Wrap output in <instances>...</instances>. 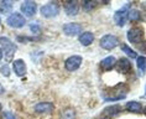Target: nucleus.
I'll return each mask as SVG.
<instances>
[{
	"label": "nucleus",
	"mask_w": 146,
	"mask_h": 119,
	"mask_svg": "<svg viewBox=\"0 0 146 119\" xmlns=\"http://www.w3.org/2000/svg\"><path fill=\"white\" fill-rule=\"evenodd\" d=\"M81 31H82V26L79 24H76V23H69V24H66L63 26V32L68 36H76Z\"/></svg>",
	"instance_id": "1a4fd4ad"
},
{
	"label": "nucleus",
	"mask_w": 146,
	"mask_h": 119,
	"mask_svg": "<svg viewBox=\"0 0 146 119\" xmlns=\"http://www.w3.org/2000/svg\"><path fill=\"white\" fill-rule=\"evenodd\" d=\"M21 13L24 14L25 16L27 17H32L37 11V4L35 1H31V0H27V1H24L20 6Z\"/></svg>",
	"instance_id": "423d86ee"
},
{
	"label": "nucleus",
	"mask_w": 146,
	"mask_h": 119,
	"mask_svg": "<svg viewBox=\"0 0 146 119\" xmlns=\"http://www.w3.org/2000/svg\"><path fill=\"white\" fill-rule=\"evenodd\" d=\"M145 96H146V91H145Z\"/></svg>",
	"instance_id": "7c9ffc66"
},
{
	"label": "nucleus",
	"mask_w": 146,
	"mask_h": 119,
	"mask_svg": "<svg viewBox=\"0 0 146 119\" xmlns=\"http://www.w3.org/2000/svg\"><path fill=\"white\" fill-rule=\"evenodd\" d=\"M1 119H16V118H15V115L13 113H10V112H3Z\"/></svg>",
	"instance_id": "393cba45"
},
{
	"label": "nucleus",
	"mask_w": 146,
	"mask_h": 119,
	"mask_svg": "<svg viewBox=\"0 0 146 119\" xmlns=\"http://www.w3.org/2000/svg\"><path fill=\"white\" fill-rule=\"evenodd\" d=\"M100 47L104 50H113L118 46V37L114 35H104L99 42Z\"/></svg>",
	"instance_id": "39448f33"
},
{
	"label": "nucleus",
	"mask_w": 146,
	"mask_h": 119,
	"mask_svg": "<svg viewBox=\"0 0 146 119\" xmlns=\"http://www.w3.org/2000/svg\"><path fill=\"white\" fill-rule=\"evenodd\" d=\"M127 19L129 20H133V21H136V20H140V13H139V10H129V13H127Z\"/></svg>",
	"instance_id": "aec40b11"
},
{
	"label": "nucleus",
	"mask_w": 146,
	"mask_h": 119,
	"mask_svg": "<svg viewBox=\"0 0 146 119\" xmlns=\"http://www.w3.org/2000/svg\"><path fill=\"white\" fill-rule=\"evenodd\" d=\"M96 6H97L96 1H86L83 8H84V11H90V10H93Z\"/></svg>",
	"instance_id": "5701e85b"
},
{
	"label": "nucleus",
	"mask_w": 146,
	"mask_h": 119,
	"mask_svg": "<svg viewBox=\"0 0 146 119\" xmlns=\"http://www.w3.org/2000/svg\"><path fill=\"white\" fill-rule=\"evenodd\" d=\"M0 23H1V21H0Z\"/></svg>",
	"instance_id": "2f4dec72"
},
{
	"label": "nucleus",
	"mask_w": 146,
	"mask_h": 119,
	"mask_svg": "<svg viewBox=\"0 0 146 119\" xmlns=\"http://www.w3.org/2000/svg\"><path fill=\"white\" fill-rule=\"evenodd\" d=\"M35 110L41 114H48L53 110V104L50 102H42L35 106Z\"/></svg>",
	"instance_id": "9b49d317"
},
{
	"label": "nucleus",
	"mask_w": 146,
	"mask_h": 119,
	"mask_svg": "<svg viewBox=\"0 0 146 119\" xmlns=\"http://www.w3.org/2000/svg\"><path fill=\"white\" fill-rule=\"evenodd\" d=\"M0 10L1 13H9L13 10V3L11 1H3L0 5Z\"/></svg>",
	"instance_id": "412c9836"
},
{
	"label": "nucleus",
	"mask_w": 146,
	"mask_h": 119,
	"mask_svg": "<svg viewBox=\"0 0 146 119\" xmlns=\"http://www.w3.org/2000/svg\"><path fill=\"white\" fill-rule=\"evenodd\" d=\"M0 45L4 47L6 60L11 61L13 57H14V53L16 52V45L14 44V42L10 39L5 37V36H1V37H0Z\"/></svg>",
	"instance_id": "f257e3e1"
},
{
	"label": "nucleus",
	"mask_w": 146,
	"mask_h": 119,
	"mask_svg": "<svg viewBox=\"0 0 146 119\" xmlns=\"http://www.w3.org/2000/svg\"><path fill=\"white\" fill-rule=\"evenodd\" d=\"M126 109L129 112H133V113H140V112L142 110V106H141V103L131 100V102L126 103Z\"/></svg>",
	"instance_id": "dca6fc26"
},
{
	"label": "nucleus",
	"mask_w": 146,
	"mask_h": 119,
	"mask_svg": "<svg viewBox=\"0 0 146 119\" xmlns=\"http://www.w3.org/2000/svg\"><path fill=\"white\" fill-rule=\"evenodd\" d=\"M40 11H41V15L43 17L50 19V17H54L58 15V13H60V6H58L57 3H48V4L43 5Z\"/></svg>",
	"instance_id": "f03ea898"
},
{
	"label": "nucleus",
	"mask_w": 146,
	"mask_h": 119,
	"mask_svg": "<svg viewBox=\"0 0 146 119\" xmlns=\"http://www.w3.org/2000/svg\"><path fill=\"white\" fill-rule=\"evenodd\" d=\"M126 19H127V11L126 10H118V11H115L114 14V21H115V24L118 25V26H124L126 23Z\"/></svg>",
	"instance_id": "9d476101"
},
{
	"label": "nucleus",
	"mask_w": 146,
	"mask_h": 119,
	"mask_svg": "<svg viewBox=\"0 0 146 119\" xmlns=\"http://www.w3.org/2000/svg\"><path fill=\"white\" fill-rule=\"evenodd\" d=\"M13 70L15 72L16 76H19V77H24L25 74H26V63L24 62V60H15L13 62Z\"/></svg>",
	"instance_id": "6e6552de"
},
{
	"label": "nucleus",
	"mask_w": 146,
	"mask_h": 119,
	"mask_svg": "<svg viewBox=\"0 0 146 119\" xmlns=\"http://www.w3.org/2000/svg\"><path fill=\"white\" fill-rule=\"evenodd\" d=\"M30 29H31V31L34 32V34H38L40 32V26H38V24H31L30 25Z\"/></svg>",
	"instance_id": "a878e982"
},
{
	"label": "nucleus",
	"mask_w": 146,
	"mask_h": 119,
	"mask_svg": "<svg viewBox=\"0 0 146 119\" xmlns=\"http://www.w3.org/2000/svg\"><path fill=\"white\" fill-rule=\"evenodd\" d=\"M116 61H115V57L114 56H109V57H105V59L100 62V66L104 68V70H110L115 66Z\"/></svg>",
	"instance_id": "2eb2a0df"
},
{
	"label": "nucleus",
	"mask_w": 146,
	"mask_h": 119,
	"mask_svg": "<svg viewBox=\"0 0 146 119\" xmlns=\"http://www.w3.org/2000/svg\"><path fill=\"white\" fill-rule=\"evenodd\" d=\"M76 113L73 109H66L61 115V119H74Z\"/></svg>",
	"instance_id": "4be33fe9"
},
{
	"label": "nucleus",
	"mask_w": 146,
	"mask_h": 119,
	"mask_svg": "<svg viewBox=\"0 0 146 119\" xmlns=\"http://www.w3.org/2000/svg\"><path fill=\"white\" fill-rule=\"evenodd\" d=\"M145 114H146V106H145Z\"/></svg>",
	"instance_id": "c85d7f7f"
},
{
	"label": "nucleus",
	"mask_w": 146,
	"mask_h": 119,
	"mask_svg": "<svg viewBox=\"0 0 146 119\" xmlns=\"http://www.w3.org/2000/svg\"><path fill=\"white\" fill-rule=\"evenodd\" d=\"M78 10H79V6H78V3H76V1H68L64 4V11L69 16L77 15Z\"/></svg>",
	"instance_id": "f8f14e48"
},
{
	"label": "nucleus",
	"mask_w": 146,
	"mask_h": 119,
	"mask_svg": "<svg viewBox=\"0 0 146 119\" xmlns=\"http://www.w3.org/2000/svg\"><path fill=\"white\" fill-rule=\"evenodd\" d=\"M0 110H1V104H0Z\"/></svg>",
	"instance_id": "c756f323"
},
{
	"label": "nucleus",
	"mask_w": 146,
	"mask_h": 119,
	"mask_svg": "<svg viewBox=\"0 0 146 119\" xmlns=\"http://www.w3.org/2000/svg\"><path fill=\"white\" fill-rule=\"evenodd\" d=\"M93 41H94V35L89 31L83 32V34L79 36V42H81L83 46H89L90 44H93Z\"/></svg>",
	"instance_id": "ddd939ff"
},
{
	"label": "nucleus",
	"mask_w": 146,
	"mask_h": 119,
	"mask_svg": "<svg viewBox=\"0 0 146 119\" xmlns=\"http://www.w3.org/2000/svg\"><path fill=\"white\" fill-rule=\"evenodd\" d=\"M142 39H144V31H142L141 27H131L129 31H127V40L131 42V44H141Z\"/></svg>",
	"instance_id": "7ed1b4c3"
},
{
	"label": "nucleus",
	"mask_w": 146,
	"mask_h": 119,
	"mask_svg": "<svg viewBox=\"0 0 146 119\" xmlns=\"http://www.w3.org/2000/svg\"><path fill=\"white\" fill-rule=\"evenodd\" d=\"M0 73L3 76H5V77H9L10 76V68L8 64H3V66H0Z\"/></svg>",
	"instance_id": "b1692460"
},
{
	"label": "nucleus",
	"mask_w": 146,
	"mask_h": 119,
	"mask_svg": "<svg viewBox=\"0 0 146 119\" xmlns=\"http://www.w3.org/2000/svg\"><path fill=\"white\" fill-rule=\"evenodd\" d=\"M115 64H116V67H118V70L120 72H124V73H125V72H129L131 70L130 61L126 60V59H120Z\"/></svg>",
	"instance_id": "4468645a"
},
{
	"label": "nucleus",
	"mask_w": 146,
	"mask_h": 119,
	"mask_svg": "<svg viewBox=\"0 0 146 119\" xmlns=\"http://www.w3.org/2000/svg\"><path fill=\"white\" fill-rule=\"evenodd\" d=\"M1 59H3V50L0 49V60H1Z\"/></svg>",
	"instance_id": "cd10ccee"
},
{
	"label": "nucleus",
	"mask_w": 146,
	"mask_h": 119,
	"mask_svg": "<svg viewBox=\"0 0 146 119\" xmlns=\"http://www.w3.org/2000/svg\"><path fill=\"white\" fill-rule=\"evenodd\" d=\"M136 64H137L139 70H140L141 72H144L145 67H146V59L144 56H137L136 57Z\"/></svg>",
	"instance_id": "6ab92c4d"
},
{
	"label": "nucleus",
	"mask_w": 146,
	"mask_h": 119,
	"mask_svg": "<svg viewBox=\"0 0 146 119\" xmlns=\"http://www.w3.org/2000/svg\"><path fill=\"white\" fill-rule=\"evenodd\" d=\"M3 93H4V87L0 84V94H3Z\"/></svg>",
	"instance_id": "bb28decb"
},
{
	"label": "nucleus",
	"mask_w": 146,
	"mask_h": 119,
	"mask_svg": "<svg viewBox=\"0 0 146 119\" xmlns=\"http://www.w3.org/2000/svg\"><path fill=\"white\" fill-rule=\"evenodd\" d=\"M121 50H123V52H125L127 56L131 57V59H136V57H137V53L135 52L133 49H130L127 45H123L121 46Z\"/></svg>",
	"instance_id": "a211bd4d"
},
{
	"label": "nucleus",
	"mask_w": 146,
	"mask_h": 119,
	"mask_svg": "<svg viewBox=\"0 0 146 119\" xmlns=\"http://www.w3.org/2000/svg\"><path fill=\"white\" fill-rule=\"evenodd\" d=\"M81 64H82V57L78 55H74V56H71L69 59L66 60L64 66H66V70L72 72V71L78 70V68L81 67Z\"/></svg>",
	"instance_id": "0eeeda50"
},
{
	"label": "nucleus",
	"mask_w": 146,
	"mask_h": 119,
	"mask_svg": "<svg viewBox=\"0 0 146 119\" xmlns=\"http://www.w3.org/2000/svg\"><path fill=\"white\" fill-rule=\"evenodd\" d=\"M6 24H8L10 27L20 29V27H23L24 25L26 24V20H25V17L21 15V14H19V13H13L11 15L8 17V20H6Z\"/></svg>",
	"instance_id": "20e7f679"
},
{
	"label": "nucleus",
	"mask_w": 146,
	"mask_h": 119,
	"mask_svg": "<svg viewBox=\"0 0 146 119\" xmlns=\"http://www.w3.org/2000/svg\"><path fill=\"white\" fill-rule=\"evenodd\" d=\"M120 112V107L119 106H114V107H109V108H105V110L102 113V117H105V118H111L114 117L115 114H118Z\"/></svg>",
	"instance_id": "f3484780"
}]
</instances>
